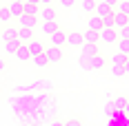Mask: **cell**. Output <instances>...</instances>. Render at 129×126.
I'll use <instances>...</instances> for the list:
<instances>
[{
  "label": "cell",
  "instance_id": "38",
  "mask_svg": "<svg viewBox=\"0 0 129 126\" xmlns=\"http://www.w3.org/2000/svg\"><path fill=\"white\" fill-rule=\"evenodd\" d=\"M125 73L129 75V58H127V64H125Z\"/></svg>",
  "mask_w": 129,
  "mask_h": 126
},
{
  "label": "cell",
  "instance_id": "27",
  "mask_svg": "<svg viewBox=\"0 0 129 126\" xmlns=\"http://www.w3.org/2000/svg\"><path fill=\"white\" fill-rule=\"evenodd\" d=\"M111 102H114L116 111H125V104H127V97H125V95H118L116 100H111Z\"/></svg>",
  "mask_w": 129,
  "mask_h": 126
},
{
  "label": "cell",
  "instance_id": "19",
  "mask_svg": "<svg viewBox=\"0 0 129 126\" xmlns=\"http://www.w3.org/2000/svg\"><path fill=\"white\" fill-rule=\"evenodd\" d=\"M96 5H98V0H80V9L85 13H93L96 11Z\"/></svg>",
  "mask_w": 129,
  "mask_h": 126
},
{
  "label": "cell",
  "instance_id": "14",
  "mask_svg": "<svg viewBox=\"0 0 129 126\" xmlns=\"http://www.w3.org/2000/svg\"><path fill=\"white\" fill-rule=\"evenodd\" d=\"M13 55H16L20 62H29V60H31V53H29V47H27V44H20L18 51H16Z\"/></svg>",
  "mask_w": 129,
  "mask_h": 126
},
{
  "label": "cell",
  "instance_id": "21",
  "mask_svg": "<svg viewBox=\"0 0 129 126\" xmlns=\"http://www.w3.org/2000/svg\"><path fill=\"white\" fill-rule=\"evenodd\" d=\"M25 13H27V16H38V18H40L38 2H25Z\"/></svg>",
  "mask_w": 129,
  "mask_h": 126
},
{
  "label": "cell",
  "instance_id": "10",
  "mask_svg": "<svg viewBox=\"0 0 129 126\" xmlns=\"http://www.w3.org/2000/svg\"><path fill=\"white\" fill-rule=\"evenodd\" d=\"M58 29H60V27H58V22H56V20H42V22H40V31H42L47 38H49L51 33H56Z\"/></svg>",
  "mask_w": 129,
  "mask_h": 126
},
{
  "label": "cell",
  "instance_id": "7",
  "mask_svg": "<svg viewBox=\"0 0 129 126\" xmlns=\"http://www.w3.org/2000/svg\"><path fill=\"white\" fill-rule=\"evenodd\" d=\"M27 47H29V53H31V55H40V53H45V49H47V44H45L42 40H38V38L29 40Z\"/></svg>",
  "mask_w": 129,
  "mask_h": 126
},
{
  "label": "cell",
  "instance_id": "13",
  "mask_svg": "<svg viewBox=\"0 0 129 126\" xmlns=\"http://www.w3.org/2000/svg\"><path fill=\"white\" fill-rule=\"evenodd\" d=\"M116 11V9H114ZM129 25V16H125V13H120V11H116V16H114V29H125V27Z\"/></svg>",
  "mask_w": 129,
  "mask_h": 126
},
{
  "label": "cell",
  "instance_id": "35",
  "mask_svg": "<svg viewBox=\"0 0 129 126\" xmlns=\"http://www.w3.org/2000/svg\"><path fill=\"white\" fill-rule=\"evenodd\" d=\"M125 115H129V97H127V104H125Z\"/></svg>",
  "mask_w": 129,
  "mask_h": 126
},
{
  "label": "cell",
  "instance_id": "36",
  "mask_svg": "<svg viewBox=\"0 0 129 126\" xmlns=\"http://www.w3.org/2000/svg\"><path fill=\"white\" fill-rule=\"evenodd\" d=\"M49 126H64V122H51Z\"/></svg>",
  "mask_w": 129,
  "mask_h": 126
},
{
  "label": "cell",
  "instance_id": "17",
  "mask_svg": "<svg viewBox=\"0 0 129 126\" xmlns=\"http://www.w3.org/2000/svg\"><path fill=\"white\" fill-rule=\"evenodd\" d=\"M82 38H85V42H89V44H98V42H100V33L93 31V29H87V31L82 33Z\"/></svg>",
  "mask_w": 129,
  "mask_h": 126
},
{
  "label": "cell",
  "instance_id": "33",
  "mask_svg": "<svg viewBox=\"0 0 129 126\" xmlns=\"http://www.w3.org/2000/svg\"><path fill=\"white\" fill-rule=\"evenodd\" d=\"M103 2H107V5H109V7H114V9H116V5H118V0H103Z\"/></svg>",
  "mask_w": 129,
  "mask_h": 126
},
{
  "label": "cell",
  "instance_id": "41",
  "mask_svg": "<svg viewBox=\"0 0 129 126\" xmlns=\"http://www.w3.org/2000/svg\"><path fill=\"white\" fill-rule=\"evenodd\" d=\"M127 126H129V115H127Z\"/></svg>",
  "mask_w": 129,
  "mask_h": 126
},
{
  "label": "cell",
  "instance_id": "32",
  "mask_svg": "<svg viewBox=\"0 0 129 126\" xmlns=\"http://www.w3.org/2000/svg\"><path fill=\"white\" fill-rule=\"evenodd\" d=\"M64 126H82V122L76 119V117H71V119H67V122H64Z\"/></svg>",
  "mask_w": 129,
  "mask_h": 126
},
{
  "label": "cell",
  "instance_id": "18",
  "mask_svg": "<svg viewBox=\"0 0 129 126\" xmlns=\"http://www.w3.org/2000/svg\"><path fill=\"white\" fill-rule=\"evenodd\" d=\"M18 38V25L16 27H5L2 29V40L7 42V40H16Z\"/></svg>",
  "mask_w": 129,
  "mask_h": 126
},
{
  "label": "cell",
  "instance_id": "5",
  "mask_svg": "<svg viewBox=\"0 0 129 126\" xmlns=\"http://www.w3.org/2000/svg\"><path fill=\"white\" fill-rule=\"evenodd\" d=\"M105 66H107V58H105L103 53L91 55V60H89V69H91V71H103Z\"/></svg>",
  "mask_w": 129,
  "mask_h": 126
},
{
  "label": "cell",
  "instance_id": "1",
  "mask_svg": "<svg viewBox=\"0 0 129 126\" xmlns=\"http://www.w3.org/2000/svg\"><path fill=\"white\" fill-rule=\"evenodd\" d=\"M98 33H100V42H105V44H116L120 38L118 29H114V27H103Z\"/></svg>",
  "mask_w": 129,
  "mask_h": 126
},
{
  "label": "cell",
  "instance_id": "15",
  "mask_svg": "<svg viewBox=\"0 0 129 126\" xmlns=\"http://www.w3.org/2000/svg\"><path fill=\"white\" fill-rule=\"evenodd\" d=\"M103 18H100V16H96V13H93V16H91V18H87V29H93V31H100V29H103Z\"/></svg>",
  "mask_w": 129,
  "mask_h": 126
},
{
  "label": "cell",
  "instance_id": "24",
  "mask_svg": "<svg viewBox=\"0 0 129 126\" xmlns=\"http://www.w3.org/2000/svg\"><path fill=\"white\" fill-rule=\"evenodd\" d=\"M118 51L120 53H125V55H129V38H118Z\"/></svg>",
  "mask_w": 129,
  "mask_h": 126
},
{
  "label": "cell",
  "instance_id": "31",
  "mask_svg": "<svg viewBox=\"0 0 129 126\" xmlns=\"http://www.w3.org/2000/svg\"><path fill=\"white\" fill-rule=\"evenodd\" d=\"M114 16H116V11L111 13V16H107V18H103V25L105 27H114Z\"/></svg>",
  "mask_w": 129,
  "mask_h": 126
},
{
  "label": "cell",
  "instance_id": "29",
  "mask_svg": "<svg viewBox=\"0 0 129 126\" xmlns=\"http://www.w3.org/2000/svg\"><path fill=\"white\" fill-rule=\"evenodd\" d=\"M105 115H107V117H114V115H116V106H114V102L105 104Z\"/></svg>",
  "mask_w": 129,
  "mask_h": 126
},
{
  "label": "cell",
  "instance_id": "22",
  "mask_svg": "<svg viewBox=\"0 0 129 126\" xmlns=\"http://www.w3.org/2000/svg\"><path fill=\"white\" fill-rule=\"evenodd\" d=\"M31 62L36 64L38 69H42V66H47V64H49V60H47V55H45V53H40V55H31Z\"/></svg>",
  "mask_w": 129,
  "mask_h": 126
},
{
  "label": "cell",
  "instance_id": "28",
  "mask_svg": "<svg viewBox=\"0 0 129 126\" xmlns=\"http://www.w3.org/2000/svg\"><path fill=\"white\" fill-rule=\"evenodd\" d=\"M116 11H120V13H125V16H129V0H118Z\"/></svg>",
  "mask_w": 129,
  "mask_h": 126
},
{
  "label": "cell",
  "instance_id": "42",
  "mask_svg": "<svg viewBox=\"0 0 129 126\" xmlns=\"http://www.w3.org/2000/svg\"><path fill=\"white\" fill-rule=\"evenodd\" d=\"M20 2H25V0H20Z\"/></svg>",
  "mask_w": 129,
  "mask_h": 126
},
{
  "label": "cell",
  "instance_id": "40",
  "mask_svg": "<svg viewBox=\"0 0 129 126\" xmlns=\"http://www.w3.org/2000/svg\"><path fill=\"white\" fill-rule=\"evenodd\" d=\"M20 126H31V124H20Z\"/></svg>",
  "mask_w": 129,
  "mask_h": 126
},
{
  "label": "cell",
  "instance_id": "6",
  "mask_svg": "<svg viewBox=\"0 0 129 126\" xmlns=\"http://www.w3.org/2000/svg\"><path fill=\"white\" fill-rule=\"evenodd\" d=\"M49 44H51V47H60V49H62L64 44H67V33H64L62 29H58L56 33L49 36Z\"/></svg>",
  "mask_w": 129,
  "mask_h": 126
},
{
  "label": "cell",
  "instance_id": "12",
  "mask_svg": "<svg viewBox=\"0 0 129 126\" xmlns=\"http://www.w3.org/2000/svg\"><path fill=\"white\" fill-rule=\"evenodd\" d=\"M96 16H100V18H107V16H111L114 13V7H109L107 2H103V0H98V5H96Z\"/></svg>",
  "mask_w": 129,
  "mask_h": 126
},
{
  "label": "cell",
  "instance_id": "11",
  "mask_svg": "<svg viewBox=\"0 0 129 126\" xmlns=\"http://www.w3.org/2000/svg\"><path fill=\"white\" fill-rule=\"evenodd\" d=\"M58 16H56V9H53V5H42L40 7V20H56Z\"/></svg>",
  "mask_w": 129,
  "mask_h": 126
},
{
  "label": "cell",
  "instance_id": "23",
  "mask_svg": "<svg viewBox=\"0 0 129 126\" xmlns=\"http://www.w3.org/2000/svg\"><path fill=\"white\" fill-rule=\"evenodd\" d=\"M127 58H129V55H125V53L118 51V53H114V58H111V64H116V66H125V64H127Z\"/></svg>",
  "mask_w": 129,
  "mask_h": 126
},
{
  "label": "cell",
  "instance_id": "43",
  "mask_svg": "<svg viewBox=\"0 0 129 126\" xmlns=\"http://www.w3.org/2000/svg\"><path fill=\"white\" fill-rule=\"evenodd\" d=\"M0 7H2V2H0Z\"/></svg>",
  "mask_w": 129,
  "mask_h": 126
},
{
  "label": "cell",
  "instance_id": "30",
  "mask_svg": "<svg viewBox=\"0 0 129 126\" xmlns=\"http://www.w3.org/2000/svg\"><path fill=\"white\" fill-rule=\"evenodd\" d=\"M74 2H76V0H58V5H60L62 9H71V7H74Z\"/></svg>",
  "mask_w": 129,
  "mask_h": 126
},
{
  "label": "cell",
  "instance_id": "37",
  "mask_svg": "<svg viewBox=\"0 0 129 126\" xmlns=\"http://www.w3.org/2000/svg\"><path fill=\"white\" fill-rule=\"evenodd\" d=\"M40 5H53V0H40Z\"/></svg>",
  "mask_w": 129,
  "mask_h": 126
},
{
  "label": "cell",
  "instance_id": "2",
  "mask_svg": "<svg viewBox=\"0 0 129 126\" xmlns=\"http://www.w3.org/2000/svg\"><path fill=\"white\" fill-rule=\"evenodd\" d=\"M45 55H47V60H49V64H58L62 62L64 53L60 47H51V44H47V49H45Z\"/></svg>",
  "mask_w": 129,
  "mask_h": 126
},
{
  "label": "cell",
  "instance_id": "4",
  "mask_svg": "<svg viewBox=\"0 0 129 126\" xmlns=\"http://www.w3.org/2000/svg\"><path fill=\"white\" fill-rule=\"evenodd\" d=\"M82 44H85V38H82V33H80V31H71V33H67V47L80 49Z\"/></svg>",
  "mask_w": 129,
  "mask_h": 126
},
{
  "label": "cell",
  "instance_id": "16",
  "mask_svg": "<svg viewBox=\"0 0 129 126\" xmlns=\"http://www.w3.org/2000/svg\"><path fill=\"white\" fill-rule=\"evenodd\" d=\"M18 40H20L22 44H27L29 40H34V29H25V27H20V29H18Z\"/></svg>",
  "mask_w": 129,
  "mask_h": 126
},
{
  "label": "cell",
  "instance_id": "8",
  "mask_svg": "<svg viewBox=\"0 0 129 126\" xmlns=\"http://www.w3.org/2000/svg\"><path fill=\"white\" fill-rule=\"evenodd\" d=\"M36 25H38V16H27V13H22V16L18 18V29H20V27H25V29H34Z\"/></svg>",
  "mask_w": 129,
  "mask_h": 126
},
{
  "label": "cell",
  "instance_id": "39",
  "mask_svg": "<svg viewBox=\"0 0 129 126\" xmlns=\"http://www.w3.org/2000/svg\"><path fill=\"white\" fill-rule=\"evenodd\" d=\"M25 2H38V5H40V0H25Z\"/></svg>",
  "mask_w": 129,
  "mask_h": 126
},
{
  "label": "cell",
  "instance_id": "3",
  "mask_svg": "<svg viewBox=\"0 0 129 126\" xmlns=\"http://www.w3.org/2000/svg\"><path fill=\"white\" fill-rule=\"evenodd\" d=\"M96 53H100L98 44H89V42H85V44L80 47V60H87V62H89L91 55H96Z\"/></svg>",
  "mask_w": 129,
  "mask_h": 126
},
{
  "label": "cell",
  "instance_id": "25",
  "mask_svg": "<svg viewBox=\"0 0 129 126\" xmlns=\"http://www.w3.org/2000/svg\"><path fill=\"white\" fill-rule=\"evenodd\" d=\"M125 66H116V64H111V77L114 80H120V77H125Z\"/></svg>",
  "mask_w": 129,
  "mask_h": 126
},
{
  "label": "cell",
  "instance_id": "26",
  "mask_svg": "<svg viewBox=\"0 0 129 126\" xmlns=\"http://www.w3.org/2000/svg\"><path fill=\"white\" fill-rule=\"evenodd\" d=\"M20 44H22V42H20L18 38H16V40H7V53H16Z\"/></svg>",
  "mask_w": 129,
  "mask_h": 126
},
{
  "label": "cell",
  "instance_id": "34",
  "mask_svg": "<svg viewBox=\"0 0 129 126\" xmlns=\"http://www.w3.org/2000/svg\"><path fill=\"white\" fill-rule=\"evenodd\" d=\"M5 66H7V62H5V58H0V73L5 71Z\"/></svg>",
  "mask_w": 129,
  "mask_h": 126
},
{
  "label": "cell",
  "instance_id": "9",
  "mask_svg": "<svg viewBox=\"0 0 129 126\" xmlns=\"http://www.w3.org/2000/svg\"><path fill=\"white\" fill-rule=\"evenodd\" d=\"M9 11H11V18H13V20H18V18L25 13V2H20V0H11V2H9Z\"/></svg>",
  "mask_w": 129,
  "mask_h": 126
},
{
  "label": "cell",
  "instance_id": "20",
  "mask_svg": "<svg viewBox=\"0 0 129 126\" xmlns=\"http://www.w3.org/2000/svg\"><path fill=\"white\" fill-rule=\"evenodd\" d=\"M13 18H11V11H9V5H2V7H0V25H2V22H5V25H7V22H11Z\"/></svg>",
  "mask_w": 129,
  "mask_h": 126
}]
</instances>
